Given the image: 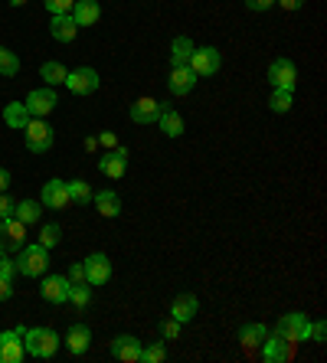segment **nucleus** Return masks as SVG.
Instances as JSON below:
<instances>
[{"instance_id": "obj_1", "label": "nucleus", "mask_w": 327, "mask_h": 363, "mask_svg": "<svg viewBox=\"0 0 327 363\" xmlns=\"http://www.w3.org/2000/svg\"><path fill=\"white\" fill-rule=\"evenodd\" d=\"M23 350L36 360H46L59 350V334L53 327H26L23 331Z\"/></svg>"}, {"instance_id": "obj_2", "label": "nucleus", "mask_w": 327, "mask_h": 363, "mask_svg": "<svg viewBox=\"0 0 327 363\" xmlns=\"http://www.w3.org/2000/svg\"><path fill=\"white\" fill-rule=\"evenodd\" d=\"M275 334L285 337L292 347H298V343L311 341V320H308L301 311H292V314H285V318L275 324Z\"/></svg>"}, {"instance_id": "obj_3", "label": "nucleus", "mask_w": 327, "mask_h": 363, "mask_svg": "<svg viewBox=\"0 0 327 363\" xmlns=\"http://www.w3.org/2000/svg\"><path fill=\"white\" fill-rule=\"evenodd\" d=\"M46 268H49V249L40 246V242L20 246V258H17V272H20V275L36 278V275H43Z\"/></svg>"}, {"instance_id": "obj_4", "label": "nucleus", "mask_w": 327, "mask_h": 363, "mask_svg": "<svg viewBox=\"0 0 327 363\" xmlns=\"http://www.w3.org/2000/svg\"><path fill=\"white\" fill-rule=\"evenodd\" d=\"M23 134H26V150H33V154H46L56 141L53 128L46 125V118H30V125L23 128Z\"/></svg>"}, {"instance_id": "obj_5", "label": "nucleus", "mask_w": 327, "mask_h": 363, "mask_svg": "<svg viewBox=\"0 0 327 363\" xmlns=\"http://www.w3.org/2000/svg\"><path fill=\"white\" fill-rule=\"evenodd\" d=\"M65 86H69L72 95H92L98 88V72L92 65H79L72 72H65Z\"/></svg>"}, {"instance_id": "obj_6", "label": "nucleus", "mask_w": 327, "mask_h": 363, "mask_svg": "<svg viewBox=\"0 0 327 363\" xmlns=\"http://www.w3.org/2000/svg\"><path fill=\"white\" fill-rule=\"evenodd\" d=\"M186 65H190L196 75H213V72H219L223 56H219L216 46H200V49H193V56H190Z\"/></svg>"}, {"instance_id": "obj_7", "label": "nucleus", "mask_w": 327, "mask_h": 363, "mask_svg": "<svg viewBox=\"0 0 327 363\" xmlns=\"http://www.w3.org/2000/svg\"><path fill=\"white\" fill-rule=\"evenodd\" d=\"M26 111H30V118H46L49 111H53L59 102H56V92H53V86H46V88H33L30 95H26Z\"/></svg>"}, {"instance_id": "obj_8", "label": "nucleus", "mask_w": 327, "mask_h": 363, "mask_svg": "<svg viewBox=\"0 0 327 363\" xmlns=\"http://www.w3.org/2000/svg\"><path fill=\"white\" fill-rule=\"evenodd\" d=\"M82 268H86V285H92V288L105 285L111 278V262H109V256H102V252H92V256L82 262Z\"/></svg>"}, {"instance_id": "obj_9", "label": "nucleus", "mask_w": 327, "mask_h": 363, "mask_svg": "<svg viewBox=\"0 0 327 363\" xmlns=\"http://www.w3.org/2000/svg\"><path fill=\"white\" fill-rule=\"evenodd\" d=\"M23 331L26 327L0 334V363H20L26 357V350H23Z\"/></svg>"}, {"instance_id": "obj_10", "label": "nucleus", "mask_w": 327, "mask_h": 363, "mask_svg": "<svg viewBox=\"0 0 327 363\" xmlns=\"http://www.w3.org/2000/svg\"><path fill=\"white\" fill-rule=\"evenodd\" d=\"M269 82H272V88H288V92H294L298 69H294L292 59H275V63L269 65Z\"/></svg>"}, {"instance_id": "obj_11", "label": "nucleus", "mask_w": 327, "mask_h": 363, "mask_svg": "<svg viewBox=\"0 0 327 363\" xmlns=\"http://www.w3.org/2000/svg\"><path fill=\"white\" fill-rule=\"evenodd\" d=\"M98 171L105 177H111V180L125 177V171H128V148H109L105 157H98Z\"/></svg>"}, {"instance_id": "obj_12", "label": "nucleus", "mask_w": 327, "mask_h": 363, "mask_svg": "<svg viewBox=\"0 0 327 363\" xmlns=\"http://www.w3.org/2000/svg\"><path fill=\"white\" fill-rule=\"evenodd\" d=\"M69 288H72V281L65 275H46V281L40 285V295L49 304H65L69 301Z\"/></svg>"}, {"instance_id": "obj_13", "label": "nucleus", "mask_w": 327, "mask_h": 363, "mask_svg": "<svg viewBox=\"0 0 327 363\" xmlns=\"http://www.w3.org/2000/svg\"><path fill=\"white\" fill-rule=\"evenodd\" d=\"M262 347V360L265 363H285L292 357V343L278 337V334H265V341L259 343Z\"/></svg>"}, {"instance_id": "obj_14", "label": "nucleus", "mask_w": 327, "mask_h": 363, "mask_svg": "<svg viewBox=\"0 0 327 363\" xmlns=\"http://www.w3.org/2000/svg\"><path fill=\"white\" fill-rule=\"evenodd\" d=\"M111 357L115 360H125V363H138L141 360V341L131 337V334H121L111 341Z\"/></svg>"}, {"instance_id": "obj_15", "label": "nucleus", "mask_w": 327, "mask_h": 363, "mask_svg": "<svg viewBox=\"0 0 327 363\" xmlns=\"http://www.w3.org/2000/svg\"><path fill=\"white\" fill-rule=\"evenodd\" d=\"M196 79H200V75H196L190 65H174V72L167 79V88H170V95H186V92H193Z\"/></svg>"}, {"instance_id": "obj_16", "label": "nucleus", "mask_w": 327, "mask_h": 363, "mask_svg": "<svg viewBox=\"0 0 327 363\" xmlns=\"http://www.w3.org/2000/svg\"><path fill=\"white\" fill-rule=\"evenodd\" d=\"M40 203L49 206V210H65L69 206V187H65V180H46Z\"/></svg>"}, {"instance_id": "obj_17", "label": "nucleus", "mask_w": 327, "mask_h": 363, "mask_svg": "<svg viewBox=\"0 0 327 363\" xmlns=\"http://www.w3.org/2000/svg\"><path fill=\"white\" fill-rule=\"evenodd\" d=\"M23 239H26V226H23L17 216H7V219H0V246L20 249Z\"/></svg>"}, {"instance_id": "obj_18", "label": "nucleus", "mask_w": 327, "mask_h": 363, "mask_svg": "<svg viewBox=\"0 0 327 363\" xmlns=\"http://www.w3.org/2000/svg\"><path fill=\"white\" fill-rule=\"evenodd\" d=\"M49 33H53V40H59V43H72L79 33V23L72 20V13H56L53 23H49Z\"/></svg>"}, {"instance_id": "obj_19", "label": "nucleus", "mask_w": 327, "mask_h": 363, "mask_svg": "<svg viewBox=\"0 0 327 363\" xmlns=\"http://www.w3.org/2000/svg\"><path fill=\"white\" fill-rule=\"evenodd\" d=\"M157 125H161V131L167 134V138H180V134H184V118L177 115L174 108H170V102H161V115H157Z\"/></svg>"}, {"instance_id": "obj_20", "label": "nucleus", "mask_w": 327, "mask_h": 363, "mask_svg": "<svg viewBox=\"0 0 327 363\" xmlns=\"http://www.w3.org/2000/svg\"><path fill=\"white\" fill-rule=\"evenodd\" d=\"M196 311H200V298L196 295H177L174 304H170V318L186 324V320L196 318Z\"/></svg>"}, {"instance_id": "obj_21", "label": "nucleus", "mask_w": 327, "mask_h": 363, "mask_svg": "<svg viewBox=\"0 0 327 363\" xmlns=\"http://www.w3.org/2000/svg\"><path fill=\"white\" fill-rule=\"evenodd\" d=\"M157 115H161V102H154V98H138L131 105V121L134 125H151V121H157Z\"/></svg>"}, {"instance_id": "obj_22", "label": "nucleus", "mask_w": 327, "mask_h": 363, "mask_svg": "<svg viewBox=\"0 0 327 363\" xmlns=\"http://www.w3.org/2000/svg\"><path fill=\"white\" fill-rule=\"evenodd\" d=\"M88 343H92V331H88L86 324H72L69 327V334H65V347H69V353H86Z\"/></svg>"}, {"instance_id": "obj_23", "label": "nucleus", "mask_w": 327, "mask_h": 363, "mask_svg": "<svg viewBox=\"0 0 327 363\" xmlns=\"http://www.w3.org/2000/svg\"><path fill=\"white\" fill-rule=\"evenodd\" d=\"M98 17H102V7H98L95 0H76L72 20H76L79 26H92V23H98Z\"/></svg>"}, {"instance_id": "obj_24", "label": "nucleus", "mask_w": 327, "mask_h": 363, "mask_svg": "<svg viewBox=\"0 0 327 363\" xmlns=\"http://www.w3.org/2000/svg\"><path fill=\"white\" fill-rule=\"evenodd\" d=\"M92 203H95L98 213L109 216V219H115V216L121 213V196L115 190H102L98 196H92Z\"/></svg>"}, {"instance_id": "obj_25", "label": "nucleus", "mask_w": 327, "mask_h": 363, "mask_svg": "<svg viewBox=\"0 0 327 363\" xmlns=\"http://www.w3.org/2000/svg\"><path fill=\"white\" fill-rule=\"evenodd\" d=\"M3 121H7V128L23 131L26 125H30V111H26L23 102H10V105L3 108Z\"/></svg>"}, {"instance_id": "obj_26", "label": "nucleus", "mask_w": 327, "mask_h": 363, "mask_svg": "<svg viewBox=\"0 0 327 363\" xmlns=\"http://www.w3.org/2000/svg\"><path fill=\"white\" fill-rule=\"evenodd\" d=\"M265 334H269V327L255 320V324H242L236 337H239V343H242V347H249V350H252V347H259V343L265 341Z\"/></svg>"}, {"instance_id": "obj_27", "label": "nucleus", "mask_w": 327, "mask_h": 363, "mask_svg": "<svg viewBox=\"0 0 327 363\" xmlns=\"http://www.w3.org/2000/svg\"><path fill=\"white\" fill-rule=\"evenodd\" d=\"M193 40L190 36H177L174 43H170V65H186L190 63V56H193Z\"/></svg>"}, {"instance_id": "obj_28", "label": "nucleus", "mask_w": 327, "mask_h": 363, "mask_svg": "<svg viewBox=\"0 0 327 363\" xmlns=\"http://www.w3.org/2000/svg\"><path fill=\"white\" fill-rule=\"evenodd\" d=\"M40 213H43V203H40V200H17V206H13V216H17L23 226L36 223Z\"/></svg>"}, {"instance_id": "obj_29", "label": "nucleus", "mask_w": 327, "mask_h": 363, "mask_svg": "<svg viewBox=\"0 0 327 363\" xmlns=\"http://www.w3.org/2000/svg\"><path fill=\"white\" fill-rule=\"evenodd\" d=\"M65 187H69V203H79V206L92 203V190H88L86 180H69Z\"/></svg>"}, {"instance_id": "obj_30", "label": "nucleus", "mask_w": 327, "mask_h": 363, "mask_svg": "<svg viewBox=\"0 0 327 363\" xmlns=\"http://www.w3.org/2000/svg\"><path fill=\"white\" fill-rule=\"evenodd\" d=\"M20 72V59H17V53H10L7 46H0V75H17Z\"/></svg>"}, {"instance_id": "obj_31", "label": "nucleus", "mask_w": 327, "mask_h": 363, "mask_svg": "<svg viewBox=\"0 0 327 363\" xmlns=\"http://www.w3.org/2000/svg\"><path fill=\"white\" fill-rule=\"evenodd\" d=\"M269 108H272V111H278V115L292 111V92H288V88H275L272 98H269Z\"/></svg>"}, {"instance_id": "obj_32", "label": "nucleus", "mask_w": 327, "mask_h": 363, "mask_svg": "<svg viewBox=\"0 0 327 363\" xmlns=\"http://www.w3.org/2000/svg\"><path fill=\"white\" fill-rule=\"evenodd\" d=\"M40 75L46 79V86H59V82H65V69L59 63H43L40 65Z\"/></svg>"}, {"instance_id": "obj_33", "label": "nucleus", "mask_w": 327, "mask_h": 363, "mask_svg": "<svg viewBox=\"0 0 327 363\" xmlns=\"http://www.w3.org/2000/svg\"><path fill=\"white\" fill-rule=\"evenodd\" d=\"M59 242H63V229L56 223H46L43 229H40V246L53 249V246H59Z\"/></svg>"}, {"instance_id": "obj_34", "label": "nucleus", "mask_w": 327, "mask_h": 363, "mask_svg": "<svg viewBox=\"0 0 327 363\" xmlns=\"http://www.w3.org/2000/svg\"><path fill=\"white\" fill-rule=\"evenodd\" d=\"M69 301H72L76 308H88V301H92V285H86V281H82V285H72V288H69Z\"/></svg>"}, {"instance_id": "obj_35", "label": "nucleus", "mask_w": 327, "mask_h": 363, "mask_svg": "<svg viewBox=\"0 0 327 363\" xmlns=\"http://www.w3.org/2000/svg\"><path fill=\"white\" fill-rule=\"evenodd\" d=\"M164 357H167V347H164V341L151 343V347H141V360L144 363H161Z\"/></svg>"}, {"instance_id": "obj_36", "label": "nucleus", "mask_w": 327, "mask_h": 363, "mask_svg": "<svg viewBox=\"0 0 327 363\" xmlns=\"http://www.w3.org/2000/svg\"><path fill=\"white\" fill-rule=\"evenodd\" d=\"M180 327H184V324L174 320V318L161 320V337H164V341H177V337H180Z\"/></svg>"}, {"instance_id": "obj_37", "label": "nucleus", "mask_w": 327, "mask_h": 363, "mask_svg": "<svg viewBox=\"0 0 327 363\" xmlns=\"http://www.w3.org/2000/svg\"><path fill=\"white\" fill-rule=\"evenodd\" d=\"M43 3H46V10L53 13V17L56 13H72V7H76V0H43Z\"/></svg>"}, {"instance_id": "obj_38", "label": "nucleus", "mask_w": 327, "mask_h": 363, "mask_svg": "<svg viewBox=\"0 0 327 363\" xmlns=\"http://www.w3.org/2000/svg\"><path fill=\"white\" fill-rule=\"evenodd\" d=\"M13 275H17V262L0 256V278H10V281H13Z\"/></svg>"}, {"instance_id": "obj_39", "label": "nucleus", "mask_w": 327, "mask_h": 363, "mask_svg": "<svg viewBox=\"0 0 327 363\" xmlns=\"http://www.w3.org/2000/svg\"><path fill=\"white\" fill-rule=\"evenodd\" d=\"M311 341H314V343H324L327 341V324H324V320L311 324Z\"/></svg>"}, {"instance_id": "obj_40", "label": "nucleus", "mask_w": 327, "mask_h": 363, "mask_svg": "<svg viewBox=\"0 0 327 363\" xmlns=\"http://www.w3.org/2000/svg\"><path fill=\"white\" fill-rule=\"evenodd\" d=\"M246 7L255 13H265V10H272L275 7V0H246Z\"/></svg>"}, {"instance_id": "obj_41", "label": "nucleus", "mask_w": 327, "mask_h": 363, "mask_svg": "<svg viewBox=\"0 0 327 363\" xmlns=\"http://www.w3.org/2000/svg\"><path fill=\"white\" fill-rule=\"evenodd\" d=\"M13 206H17V200H10V196H3V193H0V219L13 216Z\"/></svg>"}, {"instance_id": "obj_42", "label": "nucleus", "mask_w": 327, "mask_h": 363, "mask_svg": "<svg viewBox=\"0 0 327 363\" xmlns=\"http://www.w3.org/2000/svg\"><path fill=\"white\" fill-rule=\"evenodd\" d=\"M69 281H72V285H82V281H86V268H82V262H79V265H72L69 268Z\"/></svg>"}, {"instance_id": "obj_43", "label": "nucleus", "mask_w": 327, "mask_h": 363, "mask_svg": "<svg viewBox=\"0 0 327 363\" xmlns=\"http://www.w3.org/2000/svg\"><path fill=\"white\" fill-rule=\"evenodd\" d=\"M13 295V281L10 278H0V301H7Z\"/></svg>"}, {"instance_id": "obj_44", "label": "nucleus", "mask_w": 327, "mask_h": 363, "mask_svg": "<svg viewBox=\"0 0 327 363\" xmlns=\"http://www.w3.org/2000/svg\"><path fill=\"white\" fill-rule=\"evenodd\" d=\"M98 141H102L105 148H118V138H115L111 131H102V134H98Z\"/></svg>"}, {"instance_id": "obj_45", "label": "nucleus", "mask_w": 327, "mask_h": 363, "mask_svg": "<svg viewBox=\"0 0 327 363\" xmlns=\"http://www.w3.org/2000/svg\"><path fill=\"white\" fill-rule=\"evenodd\" d=\"M275 3H278L282 10H301V3H305V0H275Z\"/></svg>"}, {"instance_id": "obj_46", "label": "nucleus", "mask_w": 327, "mask_h": 363, "mask_svg": "<svg viewBox=\"0 0 327 363\" xmlns=\"http://www.w3.org/2000/svg\"><path fill=\"white\" fill-rule=\"evenodd\" d=\"M7 187H10V171H3V167H0V193L7 190Z\"/></svg>"}, {"instance_id": "obj_47", "label": "nucleus", "mask_w": 327, "mask_h": 363, "mask_svg": "<svg viewBox=\"0 0 327 363\" xmlns=\"http://www.w3.org/2000/svg\"><path fill=\"white\" fill-rule=\"evenodd\" d=\"M7 3H10V7H23V3H26V0H7Z\"/></svg>"}]
</instances>
